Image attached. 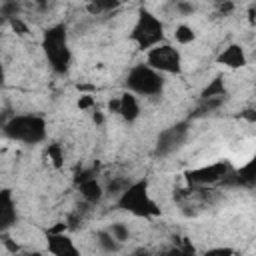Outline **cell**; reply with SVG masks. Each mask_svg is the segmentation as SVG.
<instances>
[{
	"label": "cell",
	"instance_id": "cell-1",
	"mask_svg": "<svg viewBox=\"0 0 256 256\" xmlns=\"http://www.w3.org/2000/svg\"><path fill=\"white\" fill-rule=\"evenodd\" d=\"M4 134L24 144H38L46 138V124L42 118L32 116V114L14 116L12 120L4 124Z\"/></svg>",
	"mask_w": 256,
	"mask_h": 256
},
{
	"label": "cell",
	"instance_id": "cell-2",
	"mask_svg": "<svg viewBox=\"0 0 256 256\" xmlns=\"http://www.w3.org/2000/svg\"><path fill=\"white\" fill-rule=\"evenodd\" d=\"M126 86L130 92L140 96H156L162 90V76L156 68L148 64H138L128 72Z\"/></svg>",
	"mask_w": 256,
	"mask_h": 256
},
{
	"label": "cell",
	"instance_id": "cell-3",
	"mask_svg": "<svg viewBox=\"0 0 256 256\" xmlns=\"http://www.w3.org/2000/svg\"><path fill=\"white\" fill-rule=\"evenodd\" d=\"M164 36V28H162V22L150 14L148 10H142L134 28H132V40L138 44L140 50H150L152 46L160 44Z\"/></svg>",
	"mask_w": 256,
	"mask_h": 256
},
{
	"label": "cell",
	"instance_id": "cell-4",
	"mask_svg": "<svg viewBox=\"0 0 256 256\" xmlns=\"http://www.w3.org/2000/svg\"><path fill=\"white\" fill-rule=\"evenodd\" d=\"M44 52L50 60V66L56 72H64L70 64V50L66 44V30L64 26H54L44 36Z\"/></svg>",
	"mask_w": 256,
	"mask_h": 256
},
{
	"label": "cell",
	"instance_id": "cell-5",
	"mask_svg": "<svg viewBox=\"0 0 256 256\" xmlns=\"http://www.w3.org/2000/svg\"><path fill=\"white\" fill-rule=\"evenodd\" d=\"M120 206L124 210H130V212L138 214V216H156L158 214L156 204L146 194V184L144 182L130 184L120 196Z\"/></svg>",
	"mask_w": 256,
	"mask_h": 256
},
{
	"label": "cell",
	"instance_id": "cell-6",
	"mask_svg": "<svg viewBox=\"0 0 256 256\" xmlns=\"http://www.w3.org/2000/svg\"><path fill=\"white\" fill-rule=\"evenodd\" d=\"M146 62L148 66L156 68L158 72H168V74H176L180 72L182 66V58L178 54L176 48L168 46V44H156L150 50H146Z\"/></svg>",
	"mask_w": 256,
	"mask_h": 256
},
{
	"label": "cell",
	"instance_id": "cell-7",
	"mask_svg": "<svg viewBox=\"0 0 256 256\" xmlns=\"http://www.w3.org/2000/svg\"><path fill=\"white\" fill-rule=\"evenodd\" d=\"M226 176H228V166L224 162H218V164H210V166H204V168L190 170L186 174V180L192 186H206V184H214V182H218Z\"/></svg>",
	"mask_w": 256,
	"mask_h": 256
},
{
	"label": "cell",
	"instance_id": "cell-8",
	"mask_svg": "<svg viewBox=\"0 0 256 256\" xmlns=\"http://www.w3.org/2000/svg\"><path fill=\"white\" fill-rule=\"evenodd\" d=\"M184 136H186V124H178L174 128L164 130L158 138V154H170L172 150H176L182 144Z\"/></svg>",
	"mask_w": 256,
	"mask_h": 256
},
{
	"label": "cell",
	"instance_id": "cell-9",
	"mask_svg": "<svg viewBox=\"0 0 256 256\" xmlns=\"http://www.w3.org/2000/svg\"><path fill=\"white\" fill-rule=\"evenodd\" d=\"M48 252L56 254V256H76L78 250L72 244V240L68 236H64V232L60 234H48Z\"/></svg>",
	"mask_w": 256,
	"mask_h": 256
},
{
	"label": "cell",
	"instance_id": "cell-10",
	"mask_svg": "<svg viewBox=\"0 0 256 256\" xmlns=\"http://www.w3.org/2000/svg\"><path fill=\"white\" fill-rule=\"evenodd\" d=\"M218 62L228 66V68H242L246 64V54L242 50V46L238 44H230L228 48L222 50V54L218 56Z\"/></svg>",
	"mask_w": 256,
	"mask_h": 256
},
{
	"label": "cell",
	"instance_id": "cell-11",
	"mask_svg": "<svg viewBox=\"0 0 256 256\" xmlns=\"http://www.w3.org/2000/svg\"><path fill=\"white\" fill-rule=\"evenodd\" d=\"M16 220V208H14V200L10 196L8 190H4L0 194V228L6 230L14 224Z\"/></svg>",
	"mask_w": 256,
	"mask_h": 256
},
{
	"label": "cell",
	"instance_id": "cell-12",
	"mask_svg": "<svg viewBox=\"0 0 256 256\" xmlns=\"http://www.w3.org/2000/svg\"><path fill=\"white\" fill-rule=\"evenodd\" d=\"M120 116L126 122H134L140 116V104H138L134 92H124L120 96Z\"/></svg>",
	"mask_w": 256,
	"mask_h": 256
},
{
	"label": "cell",
	"instance_id": "cell-13",
	"mask_svg": "<svg viewBox=\"0 0 256 256\" xmlns=\"http://www.w3.org/2000/svg\"><path fill=\"white\" fill-rule=\"evenodd\" d=\"M80 194H82V198H84L86 202H98V200L104 196V188H102V184L92 176V178L80 182Z\"/></svg>",
	"mask_w": 256,
	"mask_h": 256
},
{
	"label": "cell",
	"instance_id": "cell-14",
	"mask_svg": "<svg viewBox=\"0 0 256 256\" xmlns=\"http://www.w3.org/2000/svg\"><path fill=\"white\" fill-rule=\"evenodd\" d=\"M236 182L244 186H254L256 184V154L252 156L250 162H246L238 172H236Z\"/></svg>",
	"mask_w": 256,
	"mask_h": 256
},
{
	"label": "cell",
	"instance_id": "cell-15",
	"mask_svg": "<svg viewBox=\"0 0 256 256\" xmlns=\"http://www.w3.org/2000/svg\"><path fill=\"white\" fill-rule=\"evenodd\" d=\"M96 244L100 246L102 252H118V248H120V242L112 236L110 230H100L96 234Z\"/></svg>",
	"mask_w": 256,
	"mask_h": 256
},
{
	"label": "cell",
	"instance_id": "cell-16",
	"mask_svg": "<svg viewBox=\"0 0 256 256\" xmlns=\"http://www.w3.org/2000/svg\"><path fill=\"white\" fill-rule=\"evenodd\" d=\"M120 6V0H86V10L90 14H104Z\"/></svg>",
	"mask_w": 256,
	"mask_h": 256
},
{
	"label": "cell",
	"instance_id": "cell-17",
	"mask_svg": "<svg viewBox=\"0 0 256 256\" xmlns=\"http://www.w3.org/2000/svg\"><path fill=\"white\" fill-rule=\"evenodd\" d=\"M226 94V88H224V80L220 76H216L204 90H202V98H218V96H224Z\"/></svg>",
	"mask_w": 256,
	"mask_h": 256
},
{
	"label": "cell",
	"instance_id": "cell-18",
	"mask_svg": "<svg viewBox=\"0 0 256 256\" xmlns=\"http://www.w3.org/2000/svg\"><path fill=\"white\" fill-rule=\"evenodd\" d=\"M174 38H176L178 44H190V42L196 38V34H194V30H192L190 26L180 24V26H176V30H174Z\"/></svg>",
	"mask_w": 256,
	"mask_h": 256
},
{
	"label": "cell",
	"instance_id": "cell-19",
	"mask_svg": "<svg viewBox=\"0 0 256 256\" xmlns=\"http://www.w3.org/2000/svg\"><path fill=\"white\" fill-rule=\"evenodd\" d=\"M110 232H112V236L120 242V244H124L128 238H130V232H128V226L126 224H122V222H116V224H112L110 226Z\"/></svg>",
	"mask_w": 256,
	"mask_h": 256
},
{
	"label": "cell",
	"instance_id": "cell-20",
	"mask_svg": "<svg viewBox=\"0 0 256 256\" xmlns=\"http://www.w3.org/2000/svg\"><path fill=\"white\" fill-rule=\"evenodd\" d=\"M46 154H48V158L52 160V164L56 166V168H60L64 162V154H62V148L58 146V144H50L48 148H46Z\"/></svg>",
	"mask_w": 256,
	"mask_h": 256
},
{
	"label": "cell",
	"instance_id": "cell-21",
	"mask_svg": "<svg viewBox=\"0 0 256 256\" xmlns=\"http://www.w3.org/2000/svg\"><path fill=\"white\" fill-rule=\"evenodd\" d=\"M10 26H12V30H14L18 36H26V34H28V26H26L20 18H16V16L10 18Z\"/></svg>",
	"mask_w": 256,
	"mask_h": 256
},
{
	"label": "cell",
	"instance_id": "cell-22",
	"mask_svg": "<svg viewBox=\"0 0 256 256\" xmlns=\"http://www.w3.org/2000/svg\"><path fill=\"white\" fill-rule=\"evenodd\" d=\"M94 96L92 94H80V98H78V108L80 110H90V108H94Z\"/></svg>",
	"mask_w": 256,
	"mask_h": 256
},
{
	"label": "cell",
	"instance_id": "cell-23",
	"mask_svg": "<svg viewBox=\"0 0 256 256\" xmlns=\"http://www.w3.org/2000/svg\"><path fill=\"white\" fill-rule=\"evenodd\" d=\"M178 12L180 14H192L194 12V6L188 4V2H178Z\"/></svg>",
	"mask_w": 256,
	"mask_h": 256
},
{
	"label": "cell",
	"instance_id": "cell-24",
	"mask_svg": "<svg viewBox=\"0 0 256 256\" xmlns=\"http://www.w3.org/2000/svg\"><path fill=\"white\" fill-rule=\"evenodd\" d=\"M232 10H234V2L232 0H224L220 4V14H230Z\"/></svg>",
	"mask_w": 256,
	"mask_h": 256
},
{
	"label": "cell",
	"instance_id": "cell-25",
	"mask_svg": "<svg viewBox=\"0 0 256 256\" xmlns=\"http://www.w3.org/2000/svg\"><path fill=\"white\" fill-rule=\"evenodd\" d=\"M242 118L248 120V122H252V124H256V110H254V108L244 110V112H242Z\"/></svg>",
	"mask_w": 256,
	"mask_h": 256
},
{
	"label": "cell",
	"instance_id": "cell-26",
	"mask_svg": "<svg viewBox=\"0 0 256 256\" xmlns=\"http://www.w3.org/2000/svg\"><path fill=\"white\" fill-rule=\"evenodd\" d=\"M108 110L114 112V114H120V98H114L108 102Z\"/></svg>",
	"mask_w": 256,
	"mask_h": 256
},
{
	"label": "cell",
	"instance_id": "cell-27",
	"mask_svg": "<svg viewBox=\"0 0 256 256\" xmlns=\"http://www.w3.org/2000/svg\"><path fill=\"white\" fill-rule=\"evenodd\" d=\"M92 120H94V124H102V122H104V116H102V112H98V110H96V112L92 114Z\"/></svg>",
	"mask_w": 256,
	"mask_h": 256
},
{
	"label": "cell",
	"instance_id": "cell-28",
	"mask_svg": "<svg viewBox=\"0 0 256 256\" xmlns=\"http://www.w3.org/2000/svg\"><path fill=\"white\" fill-rule=\"evenodd\" d=\"M254 92H256V86H254Z\"/></svg>",
	"mask_w": 256,
	"mask_h": 256
}]
</instances>
